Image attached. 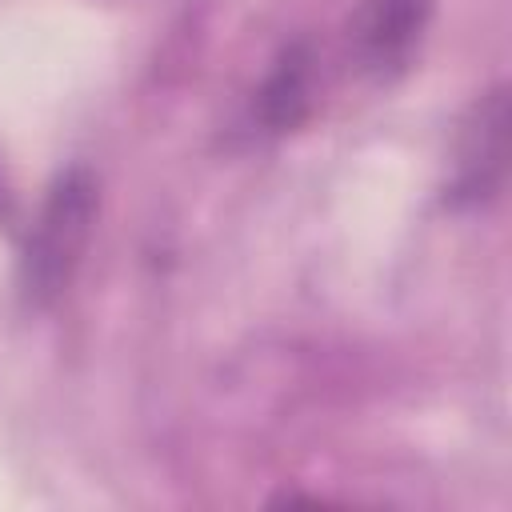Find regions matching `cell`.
I'll list each match as a JSON object with an SVG mask.
<instances>
[{"label":"cell","mask_w":512,"mask_h":512,"mask_svg":"<svg viewBox=\"0 0 512 512\" xmlns=\"http://www.w3.org/2000/svg\"><path fill=\"white\" fill-rule=\"evenodd\" d=\"M308 108H312V56L300 44H292V48L280 52L276 68L260 84L256 116L272 132H292L296 124H304Z\"/></svg>","instance_id":"obj_4"},{"label":"cell","mask_w":512,"mask_h":512,"mask_svg":"<svg viewBox=\"0 0 512 512\" xmlns=\"http://www.w3.org/2000/svg\"><path fill=\"white\" fill-rule=\"evenodd\" d=\"M96 212H100L96 176L80 164L64 168L52 180L40 204V216L24 240V256H20V296L32 308H48L72 284L88 252Z\"/></svg>","instance_id":"obj_1"},{"label":"cell","mask_w":512,"mask_h":512,"mask_svg":"<svg viewBox=\"0 0 512 512\" xmlns=\"http://www.w3.org/2000/svg\"><path fill=\"white\" fill-rule=\"evenodd\" d=\"M504 156H508V96L504 88L484 92L460 132L456 144V176H452V204H484L496 196L504 180Z\"/></svg>","instance_id":"obj_3"},{"label":"cell","mask_w":512,"mask_h":512,"mask_svg":"<svg viewBox=\"0 0 512 512\" xmlns=\"http://www.w3.org/2000/svg\"><path fill=\"white\" fill-rule=\"evenodd\" d=\"M428 20L432 0H360L348 20V48L364 72L392 76L412 60Z\"/></svg>","instance_id":"obj_2"}]
</instances>
